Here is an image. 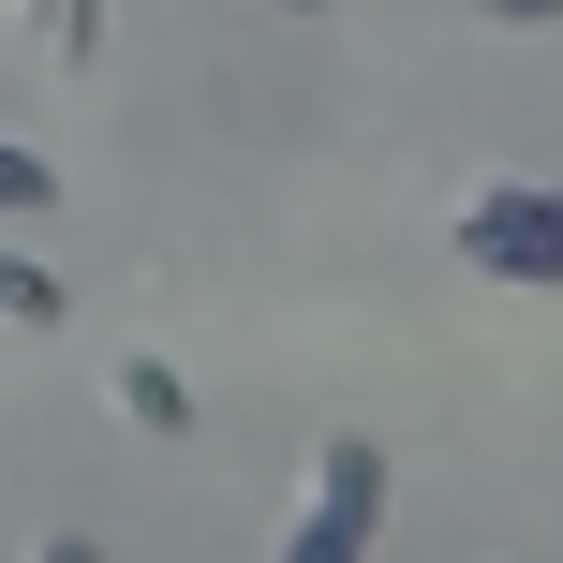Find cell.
I'll use <instances>...</instances> for the list:
<instances>
[{
	"mask_svg": "<svg viewBox=\"0 0 563 563\" xmlns=\"http://www.w3.org/2000/svg\"><path fill=\"white\" fill-rule=\"evenodd\" d=\"M282 563H371V534H327V519H297V534H282Z\"/></svg>",
	"mask_w": 563,
	"mask_h": 563,
	"instance_id": "7",
	"label": "cell"
},
{
	"mask_svg": "<svg viewBox=\"0 0 563 563\" xmlns=\"http://www.w3.org/2000/svg\"><path fill=\"white\" fill-rule=\"evenodd\" d=\"M0 327H59V267L45 253H0Z\"/></svg>",
	"mask_w": 563,
	"mask_h": 563,
	"instance_id": "4",
	"label": "cell"
},
{
	"mask_svg": "<svg viewBox=\"0 0 563 563\" xmlns=\"http://www.w3.org/2000/svg\"><path fill=\"white\" fill-rule=\"evenodd\" d=\"M0 208H15V223H30V208H59V164H45V148H15V134H0Z\"/></svg>",
	"mask_w": 563,
	"mask_h": 563,
	"instance_id": "5",
	"label": "cell"
},
{
	"mask_svg": "<svg viewBox=\"0 0 563 563\" xmlns=\"http://www.w3.org/2000/svg\"><path fill=\"white\" fill-rule=\"evenodd\" d=\"M460 253L489 282H563V178H489L460 208Z\"/></svg>",
	"mask_w": 563,
	"mask_h": 563,
	"instance_id": "1",
	"label": "cell"
},
{
	"mask_svg": "<svg viewBox=\"0 0 563 563\" xmlns=\"http://www.w3.org/2000/svg\"><path fill=\"white\" fill-rule=\"evenodd\" d=\"M311 519H327V534H371V519H386V460H371L356 430L311 460Z\"/></svg>",
	"mask_w": 563,
	"mask_h": 563,
	"instance_id": "2",
	"label": "cell"
},
{
	"mask_svg": "<svg viewBox=\"0 0 563 563\" xmlns=\"http://www.w3.org/2000/svg\"><path fill=\"white\" fill-rule=\"evenodd\" d=\"M119 416L134 430H194V386H178L164 356H119Z\"/></svg>",
	"mask_w": 563,
	"mask_h": 563,
	"instance_id": "3",
	"label": "cell"
},
{
	"mask_svg": "<svg viewBox=\"0 0 563 563\" xmlns=\"http://www.w3.org/2000/svg\"><path fill=\"white\" fill-rule=\"evenodd\" d=\"M45 563H104V549H89V534H45Z\"/></svg>",
	"mask_w": 563,
	"mask_h": 563,
	"instance_id": "9",
	"label": "cell"
},
{
	"mask_svg": "<svg viewBox=\"0 0 563 563\" xmlns=\"http://www.w3.org/2000/svg\"><path fill=\"white\" fill-rule=\"evenodd\" d=\"M30 30H45L59 59H89V45H104V0H30Z\"/></svg>",
	"mask_w": 563,
	"mask_h": 563,
	"instance_id": "6",
	"label": "cell"
},
{
	"mask_svg": "<svg viewBox=\"0 0 563 563\" xmlns=\"http://www.w3.org/2000/svg\"><path fill=\"white\" fill-rule=\"evenodd\" d=\"M563 15V0H489V30H549Z\"/></svg>",
	"mask_w": 563,
	"mask_h": 563,
	"instance_id": "8",
	"label": "cell"
},
{
	"mask_svg": "<svg viewBox=\"0 0 563 563\" xmlns=\"http://www.w3.org/2000/svg\"><path fill=\"white\" fill-rule=\"evenodd\" d=\"M282 15H311V0H282Z\"/></svg>",
	"mask_w": 563,
	"mask_h": 563,
	"instance_id": "10",
	"label": "cell"
}]
</instances>
